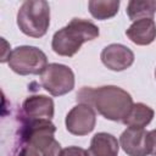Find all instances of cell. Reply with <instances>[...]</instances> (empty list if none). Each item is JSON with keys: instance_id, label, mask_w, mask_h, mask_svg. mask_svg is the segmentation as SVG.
Here are the masks:
<instances>
[{"instance_id": "6da1fadb", "label": "cell", "mask_w": 156, "mask_h": 156, "mask_svg": "<svg viewBox=\"0 0 156 156\" xmlns=\"http://www.w3.org/2000/svg\"><path fill=\"white\" fill-rule=\"evenodd\" d=\"M76 99L78 104L91 106L104 118L113 122H123L134 104L130 94L117 85L83 87Z\"/></svg>"}, {"instance_id": "7a4b0ae2", "label": "cell", "mask_w": 156, "mask_h": 156, "mask_svg": "<svg viewBox=\"0 0 156 156\" xmlns=\"http://www.w3.org/2000/svg\"><path fill=\"white\" fill-rule=\"evenodd\" d=\"M99 27L89 20L72 18L68 24L55 32L51 40L54 52L60 56L72 57L85 41L94 40L99 37Z\"/></svg>"}, {"instance_id": "3957f363", "label": "cell", "mask_w": 156, "mask_h": 156, "mask_svg": "<svg viewBox=\"0 0 156 156\" xmlns=\"http://www.w3.org/2000/svg\"><path fill=\"white\" fill-rule=\"evenodd\" d=\"M18 129V140L34 146L41 156H60L62 149L60 143L54 138L56 132L51 119H39L21 122Z\"/></svg>"}, {"instance_id": "277c9868", "label": "cell", "mask_w": 156, "mask_h": 156, "mask_svg": "<svg viewBox=\"0 0 156 156\" xmlns=\"http://www.w3.org/2000/svg\"><path fill=\"white\" fill-rule=\"evenodd\" d=\"M20 30L32 38H41L50 26V6L45 0H27L17 12Z\"/></svg>"}, {"instance_id": "5b68a950", "label": "cell", "mask_w": 156, "mask_h": 156, "mask_svg": "<svg viewBox=\"0 0 156 156\" xmlns=\"http://www.w3.org/2000/svg\"><path fill=\"white\" fill-rule=\"evenodd\" d=\"M10 68L20 76L41 74L48 66V57L37 46L21 45L15 48L9 56Z\"/></svg>"}, {"instance_id": "8992f818", "label": "cell", "mask_w": 156, "mask_h": 156, "mask_svg": "<svg viewBox=\"0 0 156 156\" xmlns=\"http://www.w3.org/2000/svg\"><path fill=\"white\" fill-rule=\"evenodd\" d=\"M41 87L52 96H62L74 88L73 71L62 63H49L40 74Z\"/></svg>"}, {"instance_id": "52a82bcc", "label": "cell", "mask_w": 156, "mask_h": 156, "mask_svg": "<svg viewBox=\"0 0 156 156\" xmlns=\"http://www.w3.org/2000/svg\"><path fill=\"white\" fill-rule=\"evenodd\" d=\"M65 124L66 129L71 134L78 136L87 135L95 128L96 111L87 104H78L73 106L66 115Z\"/></svg>"}, {"instance_id": "ba28073f", "label": "cell", "mask_w": 156, "mask_h": 156, "mask_svg": "<svg viewBox=\"0 0 156 156\" xmlns=\"http://www.w3.org/2000/svg\"><path fill=\"white\" fill-rule=\"evenodd\" d=\"M55 113L54 100L46 95H30L24 99L20 111V121H39L51 119Z\"/></svg>"}, {"instance_id": "9c48e42d", "label": "cell", "mask_w": 156, "mask_h": 156, "mask_svg": "<svg viewBox=\"0 0 156 156\" xmlns=\"http://www.w3.org/2000/svg\"><path fill=\"white\" fill-rule=\"evenodd\" d=\"M119 145L128 156L150 155V136L144 128L128 127L119 136Z\"/></svg>"}, {"instance_id": "30bf717a", "label": "cell", "mask_w": 156, "mask_h": 156, "mask_svg": "<svg viewBox=\"0 0 156 156\" xmlns=\"http://www.w3.org/2000/svg\"><path fill=\"white\" fill-rule=\"evenodd\" d=\"M101 62L111 71L121 72L129 68L134 62V52L123 44H110L100 54Z\"/></svg>"}, {"instance_id": "8fae6325", "label": "cell", "mask_w": 156, "mask_h": 156, "mask_svg": "<svg viewBox=\"0 0 156 156\" xmlns=\"http://www.w3.org/2000/svg\"><path fill=\"white\" fill-rule=\"evenodd\" d=\"M126 35L136 45L145 46L156 39V23L152 18H144L133 22L126 30Z\"/></svg>"}, {"instance_id": "7c38bea8", "label": "cell", "mask_w": 156, "mask_h": 156, "mask_svg": "<svg viewBox=\"0 0 156 156\" xmlns=\"http://www.w3.org/2000/svg\"><path fill=\"white\" fill-rule=\"evenodd\" d=\"M88 151L90 156H118L119 143L115 135L100 132L91 138Z\"/></svg>"}, {"instance_id": "4fadbf2b", "label": "cell", "mask_w": 156, "mask_h": 156, "mask_svg": "<svg viewBox=\"0 0 156 156\" xmlns=\"http://www.w3.org/2000/svg\"><path fill=\"white\" fill-rule=\"evenodd\" d=\"M154 116H155V111L150 106L143 102H136V104H133L129 113L127 115V117L122 123L126 124L127 127L144 128L147 124H150Z\"/></svg>"}, {"instance_id": "5bb4252c", "label": "cell", "mask_w": 156, "mask_h": 156, "mask_svg": "<svg viewBox=\"0 0 156 156\" xmlns=\"http://www.w3.org/2000/svg\"><path fill=\"white\" fill-rule=\"evenodd\" d=\"M90 15L100 21L112 18L117 15L119 9L118 0H90L88 2Z\"/></svg>"}, {"instance_id": "9a60e30c", "label": "cell", "mask_w": 156, "mask_h": 156, "mask_svg": "<svg viewBox=\"0 0 156 156\" xmlns=\"http://www.w3.org/2000/svg\"><path fill=\"white\" fill-rule=\"evenodd\" d=\"M155 4L152 0L140 1V0H130L127 5V16L132 21H139L144 18H152L155 16Z\"/></svg>"}, {"instance_id": "2e32d148", "label": "cell", "mask_w": 156, "mask_h": 156, "mask_svg": "<svg viewBox=\"0 0 156 156\" xmlns=\"http://www.w3.org/2000/svg\"><path fill=\"white\" fill-rule=\"evenodd\" d=\"M12 156H41L40 152L34 147L32 146L30 144H27V143H21L17 145L15 152Z\"/></svg>"}, {"instance_id": "e0dca14e", "label": "cell", "mask_w": 156, "mask_h": 156, "mask_svg": "<svg viewBox=\"0 0 156 156\" xmlns=\"http://www.w3.org/2000/svg\"><path fill=\"white\" fill-rule=\"evenodd\" d=\"M60 156H90L89 151L79 146H67L62 149Z\"/></svg>"}, {"instance_id": "ac0fdd59", "label": "cell", "mask_w": 156, "mask_h": 156, "mask_svg": "<svg viewBox=\"0 0 156 156\" xmlns=\"http://www.w3.org/2000/svg\"><path fill=\"white\" fill-rule=\"evenodd\" d=\"M149 136H150V155L151 156H156V129H152L149 132Z\"/></svg>"}, {"instance_id": "d6986e66", "label": "cell", "mask_w": 156, "mask_h": 156, "mask_svg": "<svg viewBox=\"0 0 156 156\" xmlns=\"http://www.w3.org/2000/svg\"><path fill=\"white\" fill-rule=\"evenodd\" d=\"M155 78H156V68H155Z\"/></svg>"}, {"instance_id": "ffe728a7", "label": "cell", "mask_w": 156, "mask_h": 156, "mask_svg": "<svg viewBox=\"0 0 156 156\" xmlns=\"http://www.w3.org/2000/svg\"><path fill=\"white\" fill-rule=\"evenodd\" d=\"M154 4H155V7H156V1H154Z\"/></svg>"}]
</instances>
